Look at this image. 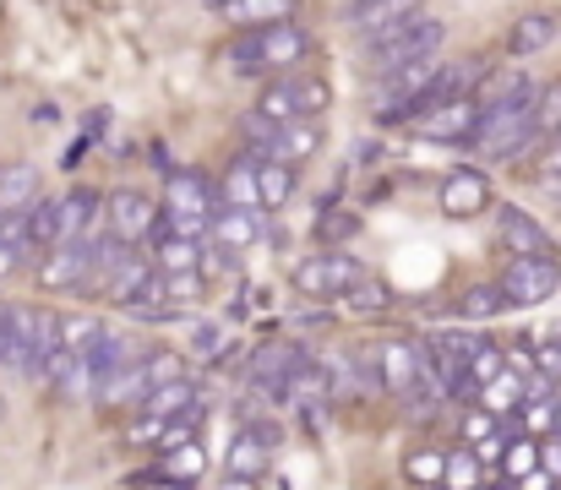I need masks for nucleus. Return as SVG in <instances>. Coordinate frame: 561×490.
I'll use <instances>...</instances> for the list:
<instances>
[{"instance_id":"ea45409f","label":"nucleus","mask_w":561,"mask_h":490,"mask_svg":"<svg viewBox=\"0 0 561 490\" xmlns=\"http://www.w3.org/2000/svg\"><path fill=\"white\" fill-rule=\"evenodd\" d=\"M0 414H5V403H0Z\"/></svg>"},{"instance_id":"7ed1b4c3","label":"nucleus","mask_w":561,"mask_h":490,"mask_svg":"<svg viewBox=\"0 0 561 490\" xmlns=\"http://www.w3.org/2000/svg\"><path fill=\"white\" fill-rule=\"evenodd\" d=\"M360 44H366L371 77H387V71H398V66L436 60V49L447 44V22H436V16H409V22H398V27H387V33H371V38H360Z\"/></svg>"},{"instance_id":"5701e85b","label":"nucleus","mask_w":561,"mask_h":490,"mask_svg":"<svg viewBox=\"0 0 561 490\" xmlns=\"http://www.w3.org/2000/svg\"><path fill=\"white\" fill-rule=\"evenodd\" d=\"M159 475H164V486H196V480H207V453L196 447V436L159 453Z\"/></svg>"},{"instance_id":"bb28decb","label":"nucleus","mask_w":561,"mask_h":490,"mask_svg":"<svg viewBox=\"0 0 561 490\" xmlns=\"http://www.w3.org/2000/svg\"><path fill=\"white\" fill-rule=\"evenodd\" d=\"M38 196V169L33 163H0V213H22Z\"/></svg>"},{"instance_id":"f257e3e1","label":"nucleus","mask_w":561,"mask_h":490,"mask_svg":"<svg viewBox=\"0 0 561 490\" xmlns=\"http://www.w3.org/2000/svg\"><path fill=\"white\" fill-rule=\"evenodd\" d=\"M535 82L529 77H518L513 88H502L496 99H485L480 104V121H474V132H469V153L474 159H524V153H535L540 148V137H535Z\"/></svg>"},{"instance_id":"4be33fe9","label":"nucleus","mask_w":561,"mask_h":490,"mask_svg":"<svg viewBox=\"0 0 561 490\" xmlns=\"http://www.w3.org/2000/svg\"><path fill=\"white\" fill-rule=\"evenodd\" d=\"M196 403H202V398H196V381H191V376H175V381H159V387L137 403V414H148V420H175V414H186Z\"/></svg>"},{"instance_id":"39448f33","label":"nucleus","mask_w":561,"mask_h":490,"mask_svg":"<svg viewBox=\"0 0 561 490\" xmlns=\"http://www.w3.org/2000/svg\"><path fill=\"white\" fill-rule=\"evenodd\" d=\"M366 381L381 387V392H392V398H403V392H414L425 376H431V354H425V338H381L366 349Z\"/></svg>"},{"instance_id":"f03ea898","label":"nucleus","mask_w":561,"mask_h":490,"mask_svg":"<svg viewBox=\"0 0 561 490\" xmlns=\"http://www.w3.org/2000/svg\"><path fill=\"white\" fill-rule=\"evenodd\" d=\"M311 49V33L289 16H273V22H251L240 38L224 44V71L229 77H262V71H284V66H300Z\"/></svg>"},{"instance_id":"e433bc0d","label":"nucleus","mask_w":561,"mask_h":490,"mask_svg":"<svg viewBox=\"0 0 561 490\" xmlns=\"http://www.w3.org/2000/svg\"><path fill=\"white\" fill-rule=\"evenodd\" d=\"M491 425H496V414H491V409L480 403V409H474V414L463 420V442H480V436H491Z\"/></svg>"},{"instance_id":"ddd939ff","label":"nucleus","mask_w":561,"mask_h":490,"mask_svg":"<svg viewBox=\"0 0 561 490\" xmlns=\"http://www.w3.org/2000/svg\"><path fill=\"white\" fill-rule=\"evenodd\" d=\"M153 218H159V202L142 196V191H115V196L104 202V229H110L121 246H142L148 229H153Z\"/></svg>"},{"instance_id":"473e14b6","label":"nucleus","mask_w":561,"mask_h":490,"mask_svg":"<svg viewBox=\"0 0 561 490\" xmlns=\"http://www.w3.org/2000/svg\"><path fill=\"white\" fill-rule=\"evenodd\" d=\"M442 453H431V447H414L409 458H403V480H414V486H442Z\"/></svg>"},{"instance_id":"cd10ccee","label":"nucleus","mask_w":561,"mask_h":490,"mask_svg":"<svg viewBox=\"0 0 561 490\" xmlns=\"http://www.w3.org/2000/svg\"><path fill=\"white\" fill-rule=\"evenodd\" d=\"M234 27H251V22H273V16H289L295 0H224L218 5Z\"/></svg>"},{"instance_id":"423d86ee","label":"nucleus","mask_w":561,"mask_h":490,"mask_svg":"<svg viewBox=\"0 0 561 490\" xmlns=\"http://www.w3.org/2000/svg\"><path fill=\"white\" fill-rule=\"evenodd\" d=\"M431 77H436V60H414V66H398V71L376 77V126L414 121L431 104Z\"/></svg>"},{"instance_id":"f8f14e48","label":"nucleus","mask_w":561,"mask_h":490,"mask_svg":"<svg viewBox=\"0 0 561 490\" xmlns=\"http://www.w3.org/2000/svg\"><path fill=\"white\" fill-rule=\"evenodd\" d=\"M474 121H480V99L474 93H453V99H436L431 110H420L409 126L425 143H469Z\"/></svg>"},{"instance_id":"1a4fd4ad","label":"nucleus","mask_w":561,"mask_h":490,"mask_svg":"<svg viewBox=\"0 0 561 490\" xmlns=\"http://www.w3.org/2000/svg\"><path fill=\"white\" fill-rule=\"evenodd\" d=\"M153 257H142L137 246H121L115 251V262L99 273V289L93 295H104V300H115V306H142V300H153Z\"/></svg>"},{"instance_id":"9b49d317","label":"nucleus","mask_w":561,"mask_h":490,"mask_svg":"<svg viewBox=\"0 0 561 490\" xmlns=\"http://www.w3.org/2000/svg\"><path fill=\"white\" fill-rule=\"evenodd\" d=\"M496 289H502V300H507L513 311L551 300V295L561 289L557 257H513V262H507V273L496 278Z\"/></svg>"},{"instance_id":"7c9ffc66","label":"nucleus","mask_w":561,"mask_h":490,"mask_svg":"<svg viewBox=\"0 0 561 490\" xmlns=\"http://www.w3.org/2000/svg\"><path fill=\"white\" fill-rule=\"evenodd\" d=\"M485 480V469H480V453L474 447H458V453H447V464H442V486L453 490H469Z\"/></svg>"},{"instance_id":"aec40b11","label":"nucleus","mask_w":561,"mask_h":490,"mask_svg":"<svg viewBox=\"0 0 561 490\" xmlns=\"http://www.w3.org/2000/svg\"><path fill=\"white\" fill-rule=\"evenodd\" d=\"M273 159L284 163H311L322 153V121H278V132H273V148H267Z\"/></svg>"},{"instance_id":"4468645a","label":"nucleus","mask_w":561,"mask_h":490,"mask_svg":"<svg viewBox=\"0 0 561 490\" xmlns=\"http://www.w3.org/2000/svg\"><path fill=\"white\" fill-rule=\"evenodd\" d=\"M436 202H442L447 218H480V213L491 207V180H485V169H469V163L453 169V174L442 180Z\"/></svg>"},{"instance_id":"72a5a7b5","label":"nucleus","mask_w":561,"mask_h":490,"mask_svg":"<svg viewBox=\"0 0 561 490\" xmlns=\"http://www.w3.org/2000/svg\"><path fill=\"white\" fill-rule=\"evenodd\" d=\"M355 229H360V218H355V213H339V202H328V207H322V218H317V240H322V246H328L333 235H339V240H350Z\"/></svg>"},{"instance_id":"58836bf2","label":"nucleus","mask_w":561,"mask_h":490,"mask_svg":"<svg viewBox=\"0 0 561 490\" xmlns=\"http://www.w3.org/2000/svg\"><path fill=\"white\" fill-rule=\"evenodd\" d=\"M207 5H213V11H218V5H224V0H207Z\"/></svg>"},{"instance_id":"4c0bfd02","label":"nucleus","mask_w":561,"mask_h":490,"mask_svg":"<svg viewBox=\"0 0 561 490\" xmlns=\"http://www.w3.org/2000/svg\"><path fill=\"white\" fill-rule=\"evenodd\" d=\"M540 469H546V475L561 486V431L551 436V442H540Z\"/></svg>"},{"instance_id":"6e6552de","label":"nucleus","mask_w":561,"mask_h":490,"mask_svg":"<svg viewBox=\"0 0 561 490\" xmlns=\"http://www.w3.org/2000/svg\"><path fill=\"white\" fill-rule=\"evenodd\" d=\"M366 262H355L350 251H317L306 262H295V289L306 300H344L355 284H366Z\"/></svg>"},{"instance_id":"9d476101","label":"nucleus","mask_w":561,"mask_h":490,"mask_svg":"<svg viewBox=\"0 0 561 490\" xmlns=\"http://www.w3.org/2000/svg\"><path fill=\"white\" fill-rule=\"evenodd\" d=\"M273 447H278V425L273 420H251L234 442H229V458H224V480L229 486H256L267 480V464H273Z\"/></svg>"},{"instance_id":"2eb2a0df","label":"nucleus","mask_w":561,"mask_h":490,"mask_svg":"<svg viewBox=\"0 0 561 490\" xmlns=\"http://www.w3.org/2000/svg\"><path fill=\"white\" fill-rule=\"evenodd\" d=\"M496 235L513 257H551V229L540 218H529L524 207H513V202L496 213Z\"/></svg>"},{"instance_id":"a878e982","label":"nucleus","mask_w":561,"mask_h":490,"mask_svg":"<svg viewBox=\"0 0 561 490\" xmlns=\"http://www.w3.org/2000/svg\"><path fill=\"white\" fill-rule=\"evenodd\" d=\"M22 213H27V246L49 251L60 240V196H33Z\"/></svg>"},{"instance_id":"c9c22d12","label":"nucleus","mask_w":561,"mask_h":490,"mask_svg":"<svg viewBox=\"0 0 561 490\" xmlns=\"http://www.w3.org/2000/svg\"><path fill=\"white\" fill-rule=\"evenodd\" d=\"M540 191H546V196H561V143L546 153V163H540Z\"/></svg>"},{"instance_id":"b1692460","label":"nucleus","mask_w":561,"mask_h":490,"mask_svg":"<svg viewBox=\"0 0 561 490\" xmlns=\"http://www.w3.org/2000/svg\"><path fill=\"white\" fill-rule=\"evenodd\" d=\"M295 191V163L273 159V153H256V196H262V213H278Z\"/></svg>"},{"instance_id":"412c9836","label":"nucleus","mask_w":561,"mask_h":490,"mask_svg":"<svg viewBox=\"0 0 561 490\" xmlns=\"http://www.w3.org/2000/svg\"><path fill=\"white\" fill-rule=\"evenodd\" d=\"M218 202H224V207H256V213H262V196H256V153H251V148L234 153L229 169L218 174Z\"/></svg>"},{"instance_id":"0eeeda50","label":"nucleus","mask_w":561,"mask_h":490,"mask_svg":"<svg viewBox=\"0 0 561 490\" xmlns=\"http://www.w3.org/2000/svg\"><path fill=\"white\" fill-rule=\"evenodd\" d=\"M99 235H77V240H55L44 257H38V284L44 289H93V273H99Z\"/></svg>"},{"instance_id":"c756f323","label":"nucleus","mask_w":561,"mask_h":490,"mask_svg":"<svg viewBox=\"0 0 561 490\" xmlns=\"http://www.w3.org/2000/svg\"><path fill=\"white\" fill-rule=\"evenodd\" d=\"M502 365H507V349H502V343H491V338H480V343L469 349V360H463V376H469L474 387H485Z\"/></svg>"},{"instance_id":"dca6fc26","label":"nucleus","mask_w":561,"mask_h":490,"mask_svg":"<svg viewBox=\"0 0 561 490\" xmlns=\"http://www.w3.org/2000/svg\"><path fill=\"white\" fill-rule=\"evenodd\" d=\"M256 235H262V218H256V207H213V218H207V240H218L224 251H251L256 246Z\"/></svg>"},{"instance_id":"20e7f679","label":"nucleus","mask_w":561,"mask_h":490,"mask_svg":"<svg viewBox=\"0 0 561 490\" xmlns=\"http://www.w3.org/2000/svg\"><path fill=\"white\" fill-rule=\"evenodd\" d=\"M333 104V82L322 71H278L262 93H256V110L267 121H322Z\"/></svg>"},{"instance_id":"6ab92c4d","label":"nucleus","mask_w":561,"mask_h":490,"mask_svg":"<svg viewBox=\"0 0 561 490\" xmlns=\"http://www.w3.org/2000/svg\"><path fill=\"white\" fill-rule=\"evenodd\" d=\"M131 365V343L121 338V332H110V327H93V338H88V376H93V392L110 381V376H121Z\"/></svg>"},{"instance_id":"f3484780","label":"nucleus","mask_w":561,"mask_h":490,"mask_svg":"<svg viewBox=\"0 0 561 490\" xmlns=\"http://www.w3.org/2000/svg\"><path fill=\"white\" fill-rule=\"evenodd\" d=\"M420 5H425V0H350V27H355L360 38H371V33H387V27L420 16Z\"/></svg>"},{"instance_id":"a211bd4d","label":"nucleus","mask_w":561,"mask_h":490,"mask_svg":"<svg viewBox=\"0 0 561 490\" xmlns=\"http://www.w3.org/2000/svg\"><path fill=\"white\" fill-rule=\"evenodd\" d=\"M557 38H561V16L557 11H529V16H518V22L507 27V55H513V60H524V55L551 49Z\"/></svg>"},{"instance_id":"c85d7f7f","label":"nucleus","mask_w":561,"mask_h":490,"mask_svg":"<svg viewBox=\"0 0 561 490\" xmlns=\"http://www.w3.org/2000/svg\"><path fill=\"white\" fill-rule=\"evenodd\" d=\"M496 311H507V300H502L496 284H469V289L458 295V317H469V322H485V317H496Z\"/></svg>"},{"instance_id":"393cba45","label":"nucleus","mask_w":561,"mask_h":490,"mask_svg":"<svg viewBox=\"0 0 561 490\" xmlns=\"http://www.w3.org/2000/svg\"><path fill=\"white\" fill-rule=\"evenodd\" d=\"M535 469H540V436H529V431H507V447H502V480L524 486Z\"/></svg>"},{"instance_id":"2f4dec72","label":"nucleus","mask_w":561,"mask_h":490,"mask_svg":"<svg viewBox=\"0 0 561 490\" xmlns=\"http://www.w3.org/2000/svg\"><path fill=\"white\" fill-rule=\"evenodd\" d=\"M561 126V82H551V88H540L535 93V137L540 143H551Z\"/></svg>"},{"instance_id":"f704fd0d","label":"nucleus","mask_w":561,"mask_h":490,"mask_svg":"<svg viewBox=\"0 0 561 490\" xmlns=\"http://www.w3.org/2000/svg\"><path fill=\"white\" fill-rule=\"evenodd\" d=\"M224 349H229V332H224V327H218V322H202V327H196V338H191V354H202V360H218Z\"/></svg>"}]
</instances>
